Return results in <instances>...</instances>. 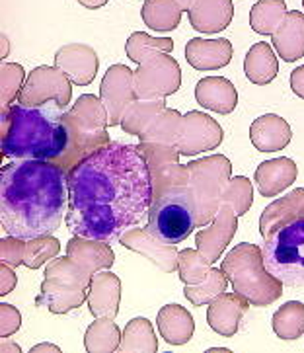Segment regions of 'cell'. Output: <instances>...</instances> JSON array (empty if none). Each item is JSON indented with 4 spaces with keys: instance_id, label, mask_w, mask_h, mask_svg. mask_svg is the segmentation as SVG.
I'll return each mask as SVG.
<instances>
[{
    "instance_id": "cell-44",
    "label": "cell",
    "mask_w": 304,
    "mask_h": 353,
    "mask_svg": "<svg viewBox=\"0 0 304 353\" xmlns=\"http://www.w3.org/2000/svg\"><path fill=\"white\" fill-rule=\"evenodd\" d=\"M0 256L2 262L8 263L12 268L23 265V258H26V240L16 239L12 234H6L0 240Z\"/></svg>"
},
{
    "instance_id": "cell-22",
    "label": "cell",
    "mask_w": 304,
    "mask_h": 353,
    "mask_svg": "<svg viewBox=\"0 0 304 353\" xmlns=\"http://www.w3.org/2000/svg\"><path fill=\"white\" fill-rule=\"evenodd\" d=\"M195 100L209 112L228 115L236 110L238 92L225 77H207L195 84Z\"/></svg>"
},
{
    "instance_id": "cell-36",
    "label": "cell",
    "mask_w": 304,
    "mask_h": 353,
    "mask_svg": "<svg viewBox=\"0 0 304 353\" xmlns=\"http://www.w3.org/2000/svg\"><path fill=\"white\" fill-rule=\"evenodd\" d=\"M230 285L223 268H211V272L197 285H185L183 295L192 303L193 307H205L213 299L226 293V287Z\"/></svg>"
},
{
    "instance_id": "cell-28",
    "label": "cell",
    "mask_w": 304,
    "mask_h": 353,
    "mask_svg": "<svg viewBox=\"0 0 304 353\" xmlns=\"http://www.w3.org/2000/svg\"><path fill=\"white\" fill-rule=\"evenodd\" d=\"M279 72V61L275 55V49L270 43H254L250 47L244 59V74L252 84L265 86L271 84Z\"/></svg>"
},
{
    "instance_id": "cell-50",
    "label": "cell",
    "mask_w": 304,
    "mask_h": 353,
    "mask_svg": "<svg viewBox=\"0 0 304 353\" xmlns=\"http://www.w3.org/2000/svg\"><path fill=\"white\" fill-rule=\"evenodd\" d=\"M0 350H2V353H6V352H22L18 343L8 342L6 338H2V347H0Z\"/></svg>"
},
{
    "instance_id": "cell-16",
    "label": "cell",
    "mask_w": 304,
    "mask_h": 353,
    "mask_svg": "<svg viewBox=\"0 0 304 353\" xmlns=\"http://www.w3.org/2000/svg\"><path fill=\"white\" fill-rule=\"evenodd\" d=\"M55 67L67 74L72 84L88 86L96 80L100 59L90 46L84 43H68L55 53Z\"/></svg>"
},
{
    "instance_id": "cell-7",
    "label": "cell",
    "mask_w": 304,
    "mask_h": 353,
    "mask_svg": "<svg viewBox=\"0 0 304 353\" xmlns=\"http://www.w3.org/2000/svg\"><path fill=\"white\" fill-rule=\"evenodd\" d=\"M197 227V209L190 185H176L152 199L147 228L166 244H180Z\"/></svg>"
},
{
    "instance_id": "cell-49",
    "label": "cell",
    "mask_w": 304,
    "mask_h": 353,
    "mask_svg": "<svg viewBox=\"0 0 304 353\" xmlns=\"http://www.w3.org/2000/svg\"><path fill=\"white\" fill-rule=\"evenodd\" d=\"M39 352H53V353H61V350L53 345V343H39V345H34L30 353H39Z\"/></svg>"
},
{
    "instance_id": "cell-32",
    "label": "cell",
    "mask_w": 304,
    "mask_h": 353,
    "mask_svg": "<svg viewBox=\"0 0 304 353\" xmlns=\"http://www.w3.org/2000/svg\"><path fill=\"white\" fill-rule=\"evenodd\" d=\"M121 353H156L158 338L154 328L147 319H133L127 322L121 334Z\"/></svg>"
},
{
    "instance_id": "cell-39",
    "label": "cell",
    "mask_w": 304,
    "mask_h": 353,
    "mask_svg": "<svg viewBox=\"0 0 304 353\" xmlns=\"http://www.w3.org/2000/svg\"><path fill=\"white\" fill-rule=\"evenodd\" d=\"M211 272V262L199 250H180L178 256V274L185 285L201 283Z\"/></svg>"
},
{
    "instance_id": "cell-47",
    "label": "cell",
    "mask_w": 304,
    "mask_h": 353,
    "mask_svg": "<svg viewBox=\"0 0 304 353\" xmlns=\"http://www.w3.org/2000/svg\"><path fill=\"white\" fill-rule=\"evenodd\" d=\"M291 90L304 100V65L296 67V69L291 72Z\"/></svg>"
},
{
    "instance_id": "cell-11",
    "label": "cell",
    "mask_w": 304,
    "mask_h": 353,
    "mask_svg": "<svg viewBox=\"0 0 304 353\" xmlns=\"http://www.w3.org/2000/svg\"><path fill=\"white\" fill-rule=\"evenodd\" d=\"M72 98V82L59 67L41 65L35 67L23 84L18 96L22 105H43L49 102H59L65 110Z\"/></svg>"
},
{
    "instance_id": "cell-4",
    "label": "cell",
    "mask_w": 304,
    "mask_h": 353,
    "mask_svg": "<svg viewBox=\"0 0 304 353\" xmlns=\"http://www.w3.org/2000/svg\"><path fill=\"white\" fill-rule=\"evenodd\" d=\"M234 293L246 296L254 307H270L281 299L285 285L267 272L261 246L240 242L225 256L221 263Z\"/></svg>"
},
{
    "instance_id": "cell-43",
    "label": "cell",
    "mask_w": 304,
    "mask_h": 353,
    "mask_svg": "<svg viewBox=\"0 0 304 353\" xmlns=\"http://www.w3.org/2000/svg\"><path fill=\"white\" fill-rule=\"evenodd\" d=\"M176 185H190V168L188 164H172L168 168L152 176V199H156L162 194H166L168 190Z\"/></svg>"
},
{
    "instance_id": "cell-46",
    "label": "cell",
    "mask_w": 304,
    "mask_h": 353,
    "mask_svg": "<svg viewBox=\"0 0 304 353\" xmlns=\"http://www.w3.org/2000/svg\"><path fill=\"white\" fill-rule=\"evenodd\" d=\"M0 277H2V283H0V296L4 299L8 293H12V291L16 289L18 279H16V274H14L12 265H8V263L4 262L0 265Z\"/></svg>"
},
{
    "instance_id": "cell-24",
    "label": "cell",
    "mask_w": 304,
    "mask_h": 353,
    "mask_svg": "<svg viewBox=\"0 0 304 353\" xmlns=\"http://www.w3.org/2000/svg\"><path fill=\"white\" fill-rule=\"evenodd\" d=\"M296 174H298V168H296L294 160L281 157V159L261 162L254 174V182L263 197H275L293 185Z\"/></svg>"
},
{
    "instance_id": "cell-23",
    "label": "cell",
    "mask_w": 304,
    "mask_h": 353,
    "mask_svg": "<svg viewBox=\"0 0 304 353\" xmlns=\"http://www.w3.org/2000/svg\"><path fill=\"white\" fill-rule=\"evenodd\" d=\"M273 49L285 63H296L304 57V14L291 10L271 35Z\"/></svg>"
},
{
    "instance_id": "cell-37",
    "label": "cell",
    "mask_w": 304,
    "mask_h": 353,
    "mask_svg": "<svg viewBox=\"0 0 304 353\" xmlns=\"http://www.w3.org/2000/svg\"><path fill=\"white\" fill-rule=\"evenodd\" d=\"M181 117L178 110H170L166 108L156 119L150 123L145 133L139 135L141 143H154V145H176V139L180 133Z\"/></svg>"
},
{
    "instance_id": "cell-6",
    "label": "cell",
    "mask_w": 304,
    "mask_h": 353,
    "mask_svg": "<svg viewBox=\"0 0 304 353\" xmlns=\"http://www.w3.org/2000/svg\"><path fill=\"white\" fill-rule=\"evenodd\" d=\"M92 275L86 274L70 258H53L45 265V279L35 305L51 310L53 314H67L88 301V285Z\"/></svg>"
},
{
    "instance_id": "cell-19",
    "label": "cell",
    "mask_w": 304,
    "mask_h": 353,
    "mask_svg": "<svg viewBox=\"0 0 304 353\" xmlns=\"http://www.w3.org/2000/svg\"><path fill=\"white\" fill-rule=\"evenodd\" d=\"M121 301V281L112 272H98L92 275L88 285V308L94 319H115Z\"/></svg>"
},
{
    "instance_id": "cell-52",
    "label": "cell",
    "mask_w": 304,
    "mask_h": 353,
    "mask_svg": "<svg viewBox=\"0 0 304 353\" xmlns=\"http://www.w3.org/2000/svg\"><path fill=\"white\" fill-rule=\"evenodd\" d=\"M176 2L180 4L183 10L188 12V10H190V8H192V4H193V2H195V0H176Z\"/></svg>"
},
{
    "instance_id": "cell-5",
    "label": "cell",
    "mask_w": 304,
    "mask_h": 353,
    "mask_svg": "<svg viewBox=\"0 0 304 353\" xmlns=\"http://www.w3.org/2000/svg\"><path fill=\"white\" fill-rule=\"evenodd\" d=\"M65 121L68 127V147L57 164L67 172L98 148L112 143L105 129L110 125V115L100 96L82 94L74 105L67 110Z\"/></svg>"
},
{
    "instance_id": "cell-1",
    "label": "cell",
    "mask_w": 304,
    "mask_h": 353,
    "mask_svg": "<svg viewBox=\"0 0 304 353\" xmlns=\"http://www.w3.org/2000/svg\"><path fill=\"white\" fill-rule=\"evenodd\" d=\"M152 205V176L136 145L113 141L68 172L67 228L72 236L115 242L141 227Z\"/></svg>"
},
{
    "instance_id": "cell-12",
    "label": "cell",
    "mask_w": 304,
    "mask_h": 353,
    "mask_svg": "<svg viewBox=\"0 0 304 353\" xmlns=\"http://www.w3.org/2000/svg\"><path fill=\"white\" fill-rule=\"evenodd\" d=\"M223 139H225L223 127L219 125L211 115L192 110L181 117L176 147L181 157H197L201 152L219 147Z\"/></svg>"
},
{
    "instance_id": "cell-14",
    "label": "cell",
    "mask_w": 304,
    "mask_h": 353,
    "mask_svg": "<svg viewBox=\"0 0 304 353\" xmlns=\"http://www.w3.org/2000/svg\"><path fill=\"white\" fill-rule=\"evenodd\" d=\"M117 242L125 248L145 256L164 274H174L178 270L180 250H176V244H166V242L158 240L147 227L129 228Z\"/></svg>"
},
{
    "instance_id": "cell-40",
    "label": "cell",
    "mask_w": 304,
    "mask_h": 353,
    "mask_svg": "<svg viewBox=\"0 0 304 353\" xmlns=\"http://www.w3.org/2000/svg\"><path fill=\"white\" fill-rule=\"evenodd\" d=\"M61 252V244L55 236H39V239L26 240V258H23V265L30 270H37L43 268L51 262L53 258L59 256Z\"/></svg>"
},
{
    "instance_id": "cell-35",
    "label": "cell",
    "mask_w": 304,
    "mask_h": 353,
    "mask_svg": "<svg viewBox=\"0 0 304 353\" xmlns=\"http://www.w3.org/2000/svg\"><path fill=\"white\" fill-rule=\"evenodd\" d=\"M172 51H174L172 37H152L145 32H133L125 43V53L135 65H141L145 59L156 53H172Z\"/></svg>"
},
{
    "instance_id": "cell-42",
    "label": "cell",
    "mask_w": 304,
    "mask_h": 353,
    "mask_svg": "<svg viewBox=\"0 0 304 353\" xmlns=\"http://www.w3.org/2000/svg\"><path fill=\"white\" fill-rule=\"evenodd\" d=\"M2 84H0V102L2 108L12 105L14 100H18L23 84H26V70L18 63H4L2 61V69H0Z\"/></svg>"
},
{
    "instance_id": "cell-41",
    "label": "cell",
    "mask_w": 304,
    "mask_h": 353,
    "mask_svg": "<svg viewBox=\"0 0 304 353\" xmlns=\"http://www.w3.org/2000/svg\"><path fill=\"white\" fill-rule=\"evenodd\" d=\"M139 150L147 160L150 176H156L164 168L180 162V150L176 145H154V143H141L139 141Z\"/></svg>"
},
{
    "instance_id": "cell-45",
    "label": "cell",
    "mask_w": 304,
    "mask_h": 353,
    "mask_svg": "<svg viewBox=\"0 0 304 353\" xmlns=\"http://www.w3.org/2000/svg\"><path fill=\"white\" fill-rule=\"evenodd\" d=\"M20 326H22L20 310L16 307H12V305H6L2 301V305H0V336L2 338H10L12 334H16V332L20 330Z\"/></svg>"
},
{
    "instance_id": "cell-51",
    "label": "cell",
    "mask_w": 304,
    "mask_h": 353,
    "mask_svg": "<svg viewBox=\"0 0 304 353\" xmlns=\"http://www.w3.org/2000/svg\"><path fill=\"white\" fill-rule=\"evenodd\" d=\"M8 53H10V49H8V39L2 35V61H4V57H6Z\"/></svg>"
},
{
    "instance_id": "cell-38",
    "label": "cell",
    "mask_w": 304,
    "mask_h": 353,
    "mask_svg": "<svg viewBox=\"0 0 304 353\" xmlns=\"http://www.w3.org/2000/svg\"><path fill=\"white\" fill-rule=\"evenodd\" d=\"M223 203L232 207L238 216L246 215L254 205V183L246 176H232L223 195Z\"/></svg>"
},
{
    "instance_id": "cell-27",
    "label": "cell",
    "mask_w": 304,
    "mask_h": 353,
    "mask_svg": "<svg viewBox=\"0 0 304 353\" xmlns=\"http://www.w3.org/2000/svg\"><path fill=\"white\" fill-rule=\"evenodd\" d=\"M156 324L162 340L170 345H185L195 332L192 312L181 305H166L160 308Z\"/></svg>"
},
{
    "instance_id": "cell-20",
    "label": "cell",
    "mask_w": 304,
    "mask_h": 353,
    "mask_svg": "<svg viewBox=\"0 0 304 353\" xmlns=\"http://www.w3.org/2000/svg\"><path fill=\"white\" fill-rule=\"evenodd\" d=\"M188 18L197 34H221L234 18L232 0H195Z\"/></svg>"
},
{
    "instance_id": "cell-29",
    "label": "cell",
    "mask_w": 304,
    "mask_h": 353,
    "mask_svg": "<svg viewBox=\"0 0 304 353\" xmlns=\"http://www.w3.org/2000/svg\"><path fill=\"white\" fill-rule=\"evenodd\" d=\"M183 8L176 0H145L141 8V18L148 30L158 34L174 32L181 22Z\"/></svg>"
},
{
    "instance_id": "cell-21",
    "label": "cell",
    "mask_w": 304,
    "mask_h": 353,
    "mask_svg": "<svg viewBox=\"0 0 304 353\" xmlns=\"http://www.w3.org/2000/svg\"><path fill=\"white\" fill-rule=\"evenodd\" d=\"M67 258L80 265L86 274H98L101 270H110L115 262L110 242L84 236H72L67 242Z\"/></svg>"
},
{
    "instance_id": "cell-3",
    "label": "cell",
    "mask_w": 304,
    "mask_h": 353,
    "mask_svg": "<svg viewBox=\"0 0 304 353\" xmlns=\"http://www.w3.org/2000/svg\"><path fill=\"white\" fill-rule=\"evenodd\" d=\"M67 110L59 102L43 105L12 103L2 108L0 152L12 160L57 162L68 147Z\"/></svg>"
},
{
    "instance_id": "cell-15",
    "label": "cell",
    "mask_w": 304,
    "mask_h": 353,
    "mask_svg": "<svg viewBox=\"0 0 304 353\" xmlns=\"http://www.w3.org/2000/svg\"><path fill=\"white\" fill-rule=\"evenodd\" d=\"M236 230L238 215L232 211V207L223 203L213 219V223L195 234V246L209 262L214 263L216 260H221L223 252L230 244V240L234 239Z\"/></svg>"
},
{
    "instance_id": "cell-10",
    "label": "cell",
    "mask_w": 304,
    "mask_h": 353,
    "mask_svg": "<svg viewBox=\"0 0 304 353\" xmlns=\"http://www.w3.org/2000/svg\"><path fill=\"white\" fill-rule=\"evenodd\" d=\"M180 63L170 53L145 59L135 70V90L141 100H160L180 90Z\"/></svg>"
},
{
    "instance_id": "cell-8",
    "label": "cell",
    "mask_w": 304,
    "mask_h": 353,
    "mask_svg": "<svg viewBox=\"0 0 304 353\" xmlns=\"http://www.w3.org/2000/svg\"><path fill=\"white\" fill-rule=\"evenodd\" d=\"M261 254L267 272L283 281L285 287H304V216L265 236Z\"/></svg>"
},
{
    "instance_id": "cell-13",
    "label": "cell",
    "mask_w": 304,
    "mask_h": 353,
    "mask_svg": "<svg viewBox=\"0 0 304 353\" xmlns=\"http://www.w3.org/2000/svg\"><path fill=\"white\" fill-rule=\"evenodd\" d=\"M100 98L110 115V127L121 125L127 108L139 100L135 90V70H131L127 65L110 67L101 79Z\"/></svg>"
},
{
    "instance_id": "cell-18",
    "label": "cell",
    "mask_w": 304,
    "mask_h": 353,
    "mask_svg": "<svg viewBox=\"0 0 304 353\" xmlns=\"http://www.w3.org/2000/svg\"><path fill=\"white\" fill-rule=\"evenodd\" d=\"M232 43L226 37L205 39L193 37L185 46V59L195 70H219L225 69L232 61Z\"/></svg>"
},
{
    "instance_id": "cell-53",
    "label": "cell",
    "mask_w": 304,
    "mask_h": 353,
    "mask_svg": "<svg viewBox=\"0 0 304 353\" xmlns=\"http://www.w3.org/2000/svg\"><path fill=\"white\" fill-rule=\"evenodd\" d=\"M301 216H304V209H303V215H301Z\"/></svg>"
},
{
    "instance_id": "cell-31",
    "label": "cell",
    "mask_w": 304,
    "mask_h": 353,
    "mask_svg": "<svg viewBox=\"0 0 304 353\" xmlns=\"http://www.w3.org/2000/svg\"><path fill=\"white\" fill-rule=\"evenodd\" d=\"M164 110H166V100L164 98H160V100H141L139 98V100H135V102L127 108V112H125L123 119H121V125L119 127L123 129L125 133L139 137L141 133L147 131L150 123Z\"/></svg>"
},
{
    "instance_id": "cell-9",
    "label": "cell",
    "mask_w": 304,
    "mask_h": 353,
    "mask_svg": "<svg viewBox=\"0 0 304 353\" xmlns=\"http://www.w3.org/2000/svg\"><path fill=\"white\" fill-rule=\"evenodd\" d=\"M188 168L197 209V227H207L223 205V195L232 178V164L225 154H213L207 159L190 160Z\"/></svg>"
},
{
    "instance_id": "cell-17",
    "label": "cell",
    "mask_w": 304,
    "mask_h": 353,
    "mask_svg": "<svg viewBox=\"0 0 304 353\" xmlns=\"http://www.w3.org/2000/svg\"><path fill=\"white\" fill-rule=\"evenodd\" d=\"M250 301L238 293H223L207 307V324L213 332L225 338H232L248 312Z\"/></svg>"
},
{
    "instance_id": "cell-25",
    "label": "cell",
    "mask_w": 304,
    "mask_h": 353,
    "mask_svg": "<svg viewBox=\"0 0 304 353\" xmlns=\"http://www.w3.org/2000/svg\"><path fill=\"white\" fill-rule=\"evenodd\" d=\"M293 131L281 115L265 114L250 125V141L259 152H277L291 143Z\"/></svg>"
},
{
    "instance_id": "cell-34",
    "label": "cell",
    "mask_w": 304,
    "mask_h": 353,
    "mask_svg": "<svg viewBox=\"0 0 304 353\" xmlns=\"http://www.w3.org/2000/svg\"><path fill=\"white\" fill-rule=\"evenodd\" d=\"M285 0H258L250 10V26L259 35H273L287 14Z\"/></svg>"
},
{
    "instance_id": "cell-48",
    "label": "cell",
    "mask_w": 304,
    "mask_h": 353,
    "mask_svg": "<svg viewBox=\"0 0 304 353\" xmlns=\"http://www.w3.org/2000/svg\"><path fill=\"white\" fill-rule=\"evenodd\" d=\"M77 2L88 10H98V8H103L110 0H77Z\"/></svg>"
},
{
    "instance_id": "cell-54",
    "label": "cell",
    "mask_w": 304,
    "mask_h": 353,
    "mask_svg": "<svg viewBox=\"0 0 304 353\" xmlns=\"http://www.w3.org/2000/svg\"><path fill=\"white\" fill-rule=\"evenodd\" d=\"M303 6H304V0H303Z\"/></svg>"
},
{
    "instance_id": "cell-26",
    "label": "cell",
    "mask_w": 304,
    "mask_h": 353,
    "mask_svg": "<svg viewBox=\"0 0 304 353\" xmlns=\"http://www.w3.org/2000/svg\"><path fill=\"white\" fill-rule=\"evenodd\" d=\"M304 209V188L293 190L285 197H279L277 201H273L270 207L263 209V213L259 216V234L265 239L270 236L273 230H277L283 225L291 223L294 219L303 215Z\"/></svg>"
},
{
    "instance_id": "cell-30",
    "label": "cell",
    "mask_w": 304,
    "mask_h": 353,
    "mask_svg": "<svg viewBox=\"0 0 304 353\" xmlns=\"http://www.w3.org/2000/svg\"><path fill=\"white\" fill-rule=\"evenodd\" d=\"M121 334L119 326L113 319L100 316L92 322L84 334V347L88 353H113L119 352L121 345Z\"/></svg>"
},
{
    "instance_id": "cell-2",
    "label": "cell",
    "mask_w": 304,
    "mask_h": 353,
    "mask_svg": "<svg viewBox=\"0 0 304 353\" xmlns=\"http://www.w3.org/2000/svg\"><path fill=\"white\" fill-rule=\"evenodd\" d=\"M68 209V172L51 160H12L0 168V225L32 240L57 232Z\"/></svg>"
},
{
    "instance_id": "cell-33",
    "label": "cell",
    "mask_w": 304,
    "mask_h": 353,
    "mask_svg": "<svg viewBox=\"0 0 304 353\" xmlns=\"http://www.w3.org/2000/svg\"><path fill=\"white\" fill-rule=\"evenodd\" d=\"M271 326L277 338L294 342L304 334V305L301 301H289L273 314Z\"/></svg>"
}]
</instances>
